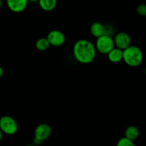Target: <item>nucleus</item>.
Here are the masks:
<instances>
[{"label":"nucleus","mask_w":146,"mask_h":146,"mask_svg":"<svg viewBox=\"0 0 146 146\" xmlns=\"http://www.w3.org/2000/svg\"><path fill=\"white\" fill-rule=\"evenodd\" d=\"M95 45L87 39H79L73 46V54L77 61L83 64H88L94 61L96 56Z\"/></svg>","instance_id":"nucleus-1"},{"label":"nucleus","mask_w":146,"mask_h":146,"mask_svg":"<svg viewBox=\"0 0 146 146\" xmlns=\"http://www.w3.org/2000/svg\"><path fill=\"white\" fill-rule=\"evenodd\" d=\"M123 60L131 67H137L143 60V54L141 48L135 45H131L123 52Z\"/></svg>","instance_id":"nucleus-2"},{"label":"nucleus","mask_w":146,"mask_h":146,"mask_svg":"<svg viewBox=\"0 0 146 146\" xmlns=\"http://www.w3.org/2000/svg\"><path fill=\"white\" fill-rule=\"evenodd\" d=\"M0 131L7 135H14L18 131L17 122L9 115H4L0 118Z\"/></svg>","instance_id":"nucleus-3"},{"label":"nucleus","mask_w":146,"mask_h":146,"mask_svg":"<svg viewBox=\"0 0 146 146\" xmlns=\"http://www.w3.org/2000/svg\"><path fill=\"white\" fill-rule=\"evenodd\" d=\"M95 47L96 51L100 54H108L113 48H115L113 38L109 36H101L96 39Z\"/></svg>","instance_id":"nucleus-4"},{"label":"nucleus","mask_w":146,"mask_h":146,"mask_svg":"<svg viewBox=\"0 0 146 146\" xmlns=\"http://www.w3.org/2000/svg\"><path fill=\"white\" fill-rule=\"evenodd\" d=\"M46 38L49 42L50 46L55 47L61 46L66 41V36L62 31L59 30L54 29L49 31L47 35Z\"/></svg>","instance_id":"nucleus-5"},{"label":"nucleus","mask_w":146,"mask_h":146,"mask_svg":"<svg viewBox=\"0 0 146 146\" xmlns=\"http://www.w3.org/2000/svg\"><path fill=\"white\" fill-rule=\"evenodd\" d=\"M52 130L47 123H41L36 127L34 130V138L42 143L48 139L51 135Z\"/></svg>","instance_id":"nucleus-6"},{"label":"nucleus","mask_w":146,"mask_h":146,"mask_svg":"<svg viewBox=\"0 0 146 146\" xmlns=\"http://www.w3.org/2000/svg\"><path fill=\"white\" fill-rule=\"evenodd\" d=\"M115 48L124 51L131 45V38L128 34L125 32H119L115 34L113 38Z\"/></svg>","instance_id":"nucleus-7"},{"label":"nucleus","mask_w":146,"mask_h":146,"mask_svg":"<svg viewBox=\"0 0 146 146\" xmlns=\"http://www.w3.org/2000/svg\"><path fill=\"white\" fill-rule=\"evenodd\" d=\"M28 1L27 0H8L7 4L11 11L15 13L22 12L27 8Z\"/></svg>","instance_id":"nucleus-8"},{"label":"nucleus","mask_w":146,"mask_h":146,"mask_svg":"<svg viewBox=\"0 0 146 146\" xmlns=\"http://www.w3.org/2000/svg\"><path fill=\"white\" fill-rule=\"evenodd\" d=\"M90 32L93 36L96 38H99L104 35V25L98 21L94 22L90 27Z\"/></svg>","instance_id":"nucleus-9"},{"label":"nucleus","mask_w":146,"mask_h":146,"mask_svg":"<svg viewBox=\"0 0 146 146\" xmlns=\"http://www.w3.org/2000/svg\"><path fill=\"white\" fill-rule=\"evenodd\" d=\"M123 51L115 47L107 54L108 60L112 63H119L123 60Z\"/></svg>","instance_id":"nucleus-10"},{"label":"nucleus","mask_w":146,"mask_h":146,"mask_svg":"<svg viewBox=\"0 0 146 146\" xmlns=\"http://www.w3.org/2000/svg\"><path fill=\"white\" fill-rule=\"evenodd\" d=\"M140 131L135 125H130L125 131V138L134 141L139 137Z\"/></svg>","instance_id":"nucleus-11"},{"label":"nucleus","mask_w":146,"mask_h":146,"mask_svg":"<svg viewBox=\"0 0 146 146\" xmlns=\"http://www.w3.org/2000/svg\"><path fill=\"white\" fill-rule=\"evenodd\" d=\"M38 4L44 11H51L56 8L57 1L56 0H40Z\"/></svg>","instance_id":"nucleus-12"},{"label":"nucleus","mask_w":146,"mask_h":146,"mask_svg":"<svg viewBox=\"0 0 146 146\" xmlns=\"http://www.w3.org/2000/svg\"><path fill=\"white\" fill-rule=\"evenodd\" d=\"M36 48L38 50V51H44L48 49L50 46V44L48 42V39L46 37H41V38H38L36 42Z\"/></svg>","instance_id":"nucleus-13"},{"label":"nucleus","mask_w":146,"mask_h":146,"mask_svg":"<svg viewBox=\"0 0 146 146\" xmlns=\"http://www.w3.org/2000/svg\"><path fill=\"white\" fill-rule=\"evenodd\" d=\"M115 146H136L135 144L134 143L133 141H130V140L127 139L125 137L120 138L117 142L116 145Z\"/></svg>","instance_id":"nucleus-14"},{"label":"nucleus","mask_w":146,"mask_h":146,"mask_svg":"<svg viewBox=\"0 0 146 146\" xmlns=\"http://www.w3.org/2000/svg\"><path fill=\"white\" fill-rule=\"evenodd\" d=\"M136 11L137 13L141 17H146V4H140L137 7Z\"/></svg>","instance_id":"nucleus-15"},{"label":"nucleus","mask_w":146,"mask_h":146,"mask_svg":"<svg viewBox=\"0 0 146 146\" xmlns=\"http://www.w3.org/2000/svg\"><path fill=\"white\" fill-rule=\"evenodd\" d=\"M113 34H114L113 27L111 25V24L104 25V35L112 36Z\"/></svg>","instance_id":"nucleus-16"},{"label":"nucleus","mask_w":146,"mask_h":146,"mask_svg":"<svg viewBox=\"0 0 146 146\" xmlns=\"http://www.w3.org/2000/svg\"><path fill=\"white\" fill-rule=\"evenodd\" d=\"M3 75H4V70H3L2 67L0 66V78H1Z\"/></svg>","instance_id":"nucleus-17"},{"label":"nucleus","mask_w":146,"mask_h":146,"mask_svg":"<svg viewBox=\"0 0 146 146\" xmlns=\"http://www.w3.org/2000/svg\"><path fill=\"white\" fill-rule=\"evenodd\" d=\"M2 136H3V133L1 131H0V142H1V139H2Z\"/></svg>","instance_id":"nucleus-18"},{"label":"nucleus","mask_w":146,"mask_h":146,"mask_svg":"<svg viewBox=\"0 0 146 146\" xmlns=\"http://www.w3.org/2000/svg\"><path fill=\"white\" fill-rule=\"evenodd\" d=\"M2 5H3V1H1V0H0V8L2 7Z\"/></svg>","instance_id":"nucleus-19"},{"label":"nucleus","mask_w":146,"mask_h":146,"mask_svg":"<svg viewBox=\"0 0 146 146\" xmlns=\"http://www.w3.org/2000/svg\"><path fill=\"white\" fill-rule=\"evenodd\" d=\"M27 146H35L34 145H27Z\"/></svg>","instance_id":"nucleus-20"},{"label":"nucleus","mask_w":146,"mask_h":146,"mask_svg":"<svg viewBox=\"0 0 146 146\" xmlns=\"http://www.w3.org/2000/svg\"><path fill=\"white\" fill-rule=\"evenodd\" d=\"M145 74H146V66H145Z\"/></svg>","instance_id":"nucleus-21"}]
</instances>
